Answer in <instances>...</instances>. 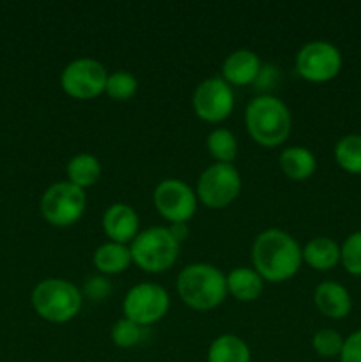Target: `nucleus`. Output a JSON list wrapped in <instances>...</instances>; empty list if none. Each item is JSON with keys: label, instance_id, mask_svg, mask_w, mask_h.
I'll list each match as a JSON object with an SVG mask.
<instances>
[{"label": "nucleus", "instance_id": "obj_1", "mask_svg": "<svg viewBox=\"0 0 361 362\" xmlns=\"http://www.w3.org/2000/svg\"><path fill=\"white\" fill-rule=\"evenodd\" d=\"M251 258L262 279L285 281L292 278L301 267L303 253L294 237L282 230H265L255 239Z\"/></svg>", "mask_w": 361, "mask_h": 362}, {"label": "nucleus", "instance_id": "obj_2", "mask_svg": "<svg viewBox=\"0 0 361 362\" xmlns=\"http://www.w3.org/2000/svg\"><path fill=\"white\" fill-rule=\"evenodd\" d=\"M180 299L197 311L219 306L227 296V278L219 269L209 264H193L183 269L177 278Z\"/></svg>", "mask_w": 361, "mask_h": 362}, {"label": "nucleus", "instance_id": "obj_3", "mask_svg": "<svg viewBox=\"0 0 361 362\" xmlns=\"http://www.w3.org/2000/svg\"><path fill=\"white\" fill-rule=\"evenodd\" d=\"M244 119H246L248 133L258 145L264 147H276L283 144L292 127L289 108L273 95L255 98L246 106Z\"/></svg>", "mask_w": 361, "mask_h": 362}, {"label": "nucleus", "instance_id": "obj_4", "mask_svg": "<svg viewBox=\"0 0 361 362\" xmlns=\"http://www.w3.org/2000/svg\"><path fill=\"white\" fill-rule=\"evenodd\" d=\"M32 304L39 317L53 324H64L76 317L81 308V293L71 281L50 278L32 292Z\"/></svg>", "mask_w": 361, "mask_h": 362}, {"label": "nucleus", "instance_id": "obj_5", "mask_svg": "<svg viewBox=\"0 0 361 362\" xmlns=\"http://www.w3.org/2000/svg\"><path fill=\"white\" fill-rule=\"evenodd\" d=\"M130 251L131 258L138 267L144 269L145 272L158 274L176 264L177 255H179V244L170 235L168 228L152 226L134 237Z\"/></svg>", "mask_w": 361, "mask_h": 362}, {"label": "nucleus", "instance_id": "obj_6", "mask_svg": "<svg viewBox=\"0 0 361 362\" xmlns=\"http://www.w3.org/2000/svg\"><path fill=\"white\" fill-rule=\"evenodd\" d=\"M85 211V191L71 182H57L45 191L41 212L53 226H69Z\"/></svg>", "mask_w": 361, "mask_h": 362}, {"label": "nucleus", "instance_id": "obj_7", "mask_svg": "<svg viewBox=\"0 0 361 362\" xmlns=\"http://www.w3.org/2000/svg\"><path fill=\"white\" fill-rule=\"evenodd\" d=\"M239 191V172L232 165H225V163H216L209 166L198 179V198L211 209L227 207L236 200Z\"/></svg>", "mask_w": 361, "mask_h": 362}, {"label": "nucleus", "instance_id": "obj_8", "mask_svg": "<svg viewBox=\"0 0 361 362\" xmlns=\"http://www.w3.org/2000/svg\"><path fill=\"white\" fill-rule=\"evenodd\" d=\"M170 306L168 293L154 283H140L127 292L124 299V315L138 325H151L161 320Z\"/></svg>", "mask_w": 361, "mask_h": 362}, {"label": "nucleus", "instance_id": "obj_9", "mask_svg": "<svg viewBox=\"0 0 361 362\" xmlns=\"http://www.w3.org/2000/svg\"><path fill=\"white\" fill-rule=\"evenodd\" d=\"M296 69L310 81L333 80L342 69V53L328 41H311L297 53Z\"/></svg>", "mask_w": 361, "mask_h": 362}, {"label": "nucleus", "instance_id": "obj_10", "mask_svg": "<svg viewBox=\"0 0 361 362\" xmlns=\"http://www.w3.org/2000/svg\"><path fill=\"white\" fill-rule=\"evenodd\" d=\"M108 73L94 59H76L67 64L60 76L64 92L71 98L91 99L105 92Z\"/></svg>", "mask_w": 361, "mask_h": 362}, {"label": "nucleus", "instance_id": "obj_11", "mask_svg": "<svg viewBox=\"0 0 361 362\" xmlns=\"http://www.w3.org/2000/svg\"><path fill=\"white\" fill-rule=\"evenodd\" d=\"M154 205L159 214L172 223H186L197 211V198L186 182L166 179L154 189Z\"/></svg>", "mask_w": 361, "mask_h": 362}, {"label": "nucleus", "instance_id": "obj_12", "mask_svg": "<svg viewBox=\"0 0 361 362\" xmlns=\"http://www.w3.org/2000/svg\"><path fill=\"white\" fill-rule=\"evenodd\" d=\"M193 108L200 119L219 122L227 119L234 108V92L223 78H207L193 94Z\"/></svg>", "mask_w": 361, "mask_h": 362}, {"label": "nucleus", "instance_id": "obj_13", "mask_svg": "<svg viewBox=\"0 0 361 362\" xmlns=\"http://www.w3.org/2000/svg\"><path fill=\"white\" fill-rule=\"evenodd\" d=\"M105 233L117 244H126L138 235V216L130 205L115 204L103 216Z\"/></svg>", "mask_w": 361, "mask_h": 362}, {"label": "nucleus", "instance_id": "obj_14", "mask_svg": "<svg viewBox=\"0 0 361 362\" xmlns=\"http://www.w3.org/2000/svg\"><path fill=\"white\" fill-rule=\"evenodd\" d=\"M315 304L319 311L329 318H345L350 313L353 300L345 286L335 281H324L315 288Z\"/></svg>", "mask_w": 361, "mask_h": 362}, {"label": "nucleus", "instance_id": "obj_15", "mask_svg": "<svg viewBox=\"0 0 361 362\" xmlns=\"http://www.w3.org/2000/svg\"><path fill=\"white\" fill-rule=\"evenodd\" d=\"M260 67L257 53L250 49H237L230 53L223 62V76L227 83L248 85L257 80Z\"/></svg>", "mask_w": 361, "mask_h": 362}, {"label": "nucleus", "instance_id": "obj_16", "mask_svg": "<svg viewBox=\"0 0 361 362\" xmlns=\"http://www.w3.org/2000/svg\"><path fill=\"white\" fill-rule=\"evenodd\" d=\"M301 253L303 260L315 271H329L340 262V246L329 237H315Z\"/></svg>", "mask_w": 361, "mask_h": 362}, {"label": "nucleus", "instance_id": "obj_17", "mask_svg": "<svg viewBox=\"0 0 361 362\" xmlns=\"http://www.w3.org/2000/svg\"><path fill=\"white\" fill-rule=\"evenodd\" d=\"M227 290L236 299L248 303V300H255L260 297L262 290H264V279L257 271H251V269H234L227 276Z\"/></svg>", "mask_w": 361, "mask_h": 362}, {"label": "nucleus", "instance_id": "obj_18", "mask_svg": "<svg viewBox=\"0 0 361 362\" xmlns=\"http://www.w3.org/2000/svg\"><path fill=\"white\" fill-rule=\"evenodd\" d=\"M131 262L133 258H131V251L130 247H126V244H103L94 253V265L103 274H119L130 267Z\"/></svg>", "mask_w": 361, "mask_h": 362}, {"label": "nucleus", "instance_id": "obj_19", "mask_svg": "<svg viewBox=\"0 0 361 362\" xmlns=\"http://www.w3.org/2000/svg\"><path fill=\"white\" fill-rule=\"evenodd\" d=\"M280 166L283 173L294 180H303L314 175L317 168L315 156L304 147H290L285 148L280 156Z\"/></svg>", "mask_w": 361, "mask_h": 362}, {"label": "nucleus", "instance_id": "obj_20", "mask_svg": "<svg viewBox=\"0 0 361 362\" xmlns=\"http://www.w3.org/2000/svg\"><path fill=\"white\" fill-rule=\"evenodd\" d=\"M251 354L246 343L234 334H223L209 346L207 362H250Z\"/></svg>", "mask_w": 361, "mask_h": 362}, {"label": "nucleus", "instance_id": "obj_21", "mask_svg": "<svg viewBox=\"0 0 361 362\" xmlns=\"http://www.w3.org/2000/svg\"><path fill=\"white\" fill-rule=\"evenodd\" d=\"M101 175V165L92 154H76L67 163V177L74 186L91 187Z\"/></svg>", "mask_w": 361, "mask_h": 362}, {"label": "nucleus", "instance_id": "obj_22", "mask_svg": "<svg viewBox=\"0 0 361 362\" xmlns=\"http://www.w3.org/2000/svg\"><path fill=\"white\" fill-rule=\"evenodd\" d=\"M335 159L345 172L361 175V134H347L335 147Z\"/></svg>", "mask_w": 361, "mask_h": 362}, {"label": "nucleus", "instance_id": "obj_23", "mask_svg": "<svg viewBox=\"0 0 361 362\" xmlns=\"http://www.w3.org/2000/svg\"><path fill=\"white\" fill-rule=\"evenodd\" d=\"M207 148L218 163L232 165L237 156V140L229 129H214L207 136Z\"/></svg>", "mask_w": 361, "mask_h": 362}, {"label": "nucleus", "instance_id": "obj_24", "mask_svg": "<svg viewBox=\"0 0 361 362\" xmlns=\"http://www.w3.org/2000/svg\"><path fill=\"white\" fill-rule=\"evenodd\" d=\"M138 90V81L127 71H115V73L108 74L106 80L105 92L115 101H127L133 98Z\"/></svg>", "mask_w": 361, "mask_h": 362}, {"label": "nucleus", "instance_id": "obj_25", "mask_svg": "<svg viewBox=\"0 0 361 362\" xmlns=\"http://www.w3.org/2000/svg\"><path fill=\"white\" fill-rule=\"evenodd\" d=\"M142 336H144L142 325L134 324L126 317L117 320L112 327V341L119 349H131V346L138 345L142 341Z\"/></svg>", "mask_w": 361, "mask_h": 362}, {"label": "nucleus", "instance_id": "obj_26", "mask_svg": "<svg viewBox=\"0 0 361 362\" xmlns=\"http://www.w3.org/2000/svg\"><path fill=\"white\" fill-rule=\"evenodd\" d=\"M340 262L353 276H361V232H354L340 247Z\"/></svg>", "mask_w": 361, "mask_h": 362}, {"label": "nucleus", "instance_id": "obj_27", "mask_svg": "<svg viewBox=\"0 0 361 362\" xmlns=\"http://www.w3.org/2000/svg\"><path fill=\"white\" fill-rule=\"evenodd\" d=\"M311 345L319 356L331 359V357H340L343 338L340 336V332L333 331V329H321L311 339Z\"/></svg>", "mask_w": 361, "mask_h": 362}, {"label": "nucleus", "instance_id": "obj_28", "mask_svg": "<svg viewBox=\"0 0 361 362\" xmlns=\"http://www.w3.org/2000/svg\"><path fill=\"white\" fill-rule=\"evenodd\" d=\"M110 292H112V286L101 276H92L84 285L85 297H88L91 300H105Z\"/></svg>", "mask_w": 361, "mask_h": 362}, {"label": "nucleus", "instance_id": "obj_29", "mask_svg": "<svg viewBox=\"0 0 361 362\" xmlns=\"http://www.w3.org/2000/svg\"><path fill=\"white\" fill-rule=\"evenodd\" d=\"M340 362H361V329L343 339Z\"/></svg>", "mask_w": 361, "mask_h": 362}, {"label": "nucleus", "instance_id": "obj_30", "mask_svg": "<svg viewBox=\"0 0 361 362\" xmlns=\"http://www.w3.org/2000/svg\"><path fill=\"white\" fill-rule=\"evenodd\" d=\"M275 80H276V67L264 66V67H260V73H258V76H257V80H255V83H257L260 88L273 87Z\"/></svg>", "mask_w": 361, "mask_h": 362}, {"label": "nucleus", "instance_id": "obj_31", "mask_svg": "<svg viewBox=\"0 0 361 362\" xmlns=\"http://www.w3.org/2000/svg\"><path fill=\"white\" fill-rule=\"evenodd\" d=\"M168 232L177 244H180L183 240H186L188 235H190V230H188L186 223H172V226L168 228Z\"/></svg>", "mask_w": 361, "mask_h": 362}]
</instances>
